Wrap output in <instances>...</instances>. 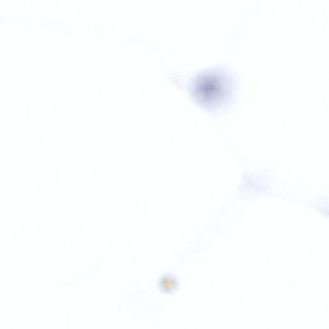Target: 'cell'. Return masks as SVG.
Segmentation results:
<instances>
[{"instance_id": "cell-1", "label": "cell", "mask_w": 329, "mask_h": 329, "mask_svg": "<svg viewBox=\"0 0 329 329\" xmlns=\"http://www.w3.org/2000/svg\"><path fill=\"white\" fill-rule=\"evenodd\" d=\"M161 287L167 292H173L178 285L176 278L172 275H166L162 278L160 282Z\"/></svg>"}]
</instances>
